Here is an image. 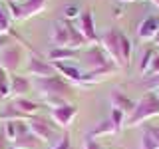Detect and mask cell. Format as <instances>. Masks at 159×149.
Wrapping results in <instances>:
<instances>
[{"instance_id":"cell-1","label":"cell","mask_w":159,"mask_h":149,"mask_svg":"<svg viewBox=\"0 0 159 149\" xmlns=\"http://www.w3.org/2000/svg\"><path fill=\"white\" fill-rule=\"evenodd\" d=\"M159 115V97L155 92H147L145 96H141L139 102H135V109L131 111V115L127 117L125 125L129 127H137L143 121Z\"/></svg>"},{"instance_id":"cell-2","label":"cell","mask_w":159,"mask_h":149,"mask_svg":"<svg viewBox=\"0 0 159 149\" xmlns=\"http://www.w3.org/2000/svg\"><path fill=\"white\" fill-rule=\"evenodd\" d=\"M38 89V93L42 96V99L46 97H66L72 92V84L66 82L62 76H50V78H36L32 84Z\"/></svg>"},{"instance_id":"cell-3","label":"cell","mask_w":159,"mask_h":149,"mask_svg":"<svg viewBox=\"0 0 159 149\" xmlns=\"http://www.w3.org/2000/svg\"><path fill=\"white\" fill-rule=\"evenodd\" d=\"M48 0H24V2H6V12L12 20H28L46 8Z\"/></svg>"},{"instance_id":"cell-4","label":"cell","mask_w":159,"mask_h":149,"mask_svg":"<svg viewBox=\"0 0 159 149\" xmlns=\"http://www.w3.org/2000/svg\"><path fill=\"white\" fill-rule=\"evenodd\" d=\"M102 46H103V52L107 54V58L116 64L117 68H123L125 62L121 58V46H119V30L116 28H109L107 32L102 34Z\"/></svg>"},{"instance_id":"cell-5","label":"cell","mask_w":159,"mask_h":149,"mask_svg":"<svg viewBox=\"0 0 159 149\" xmlns=\"http://www.w3.org/2000/svg\"><path fill=\"white\" fill-rule=\"evenodd\" d=\"M50 115H52V121L56 123L60 129H68L74 123V119L78 115V107L74 103H64V106L58 107H50Z\"/></svg>"},{"instance_id":"cell-6","label":"cell","mask_w":159,"mask_h":149,"mask_svg":"<svg viewBox=\"0 0 159 149\" xmlns=\"http://www.w3.org/2000/svg\"><path fill=\"white\" fill-rule=\"evenodd\" d=\"M28 129H30V133L36 135L42 143H50L58 135V131L52 127V123H48L46 119H42V117H34V115L28 119Z\"/></svg>"},{"instance_id":"cell-7","label":"cell","mask_w":159,"mask_h":149,"mask_svg":"<svg viewBox=\"0 0 159 149\" xmlns=\"http://www.w3.org/2000/svg\"><path fill=\"white\" fill-rule=\"evenodd\" d=\"M116 72H117V66H116L113 62H109L107 66H103V68H98V70H92V72H86V74H84V79H82V88L96 86L98 82L107 79L109 76H113Z\"/></svg>"},{"instance_id":"cell-8","label":"cell","mask_w":159,"mask_h":149,"mask_svg":"<svg viewBox=\"0 0 159 149\" xmlns=\"http://www.w3.org/2000/svg\"><path fill=\"white\" fill-rule=\"evenodd\" d=\"M84 60H86V68L88 72H92V70H98V68H103L107 66L111 60H107V54L103 52L102 48L98 46V44H93V46H89V50H86V54H84Z\"/></svg>"},{"instance_id":"cell-9","label":"cell","mask_w":159,"mask_h":149,"mask_svg":"<svg viewBox=\"0 0 159 149\" xmlns=\"http://www.w3.org/2000/svg\"><path fill=\"white\" fill-rule=\"evenodd\" d=\"M78 30L82 32V36L86 38L88 44H96L98 42V34H96V24H93V14L89 12V10H82V14H80V26Z\"/></svg>"},{"instance_id":"cell-10","label":"cell","mask_w":159,"mask_h":149,"mask_svg":"<svg viewBox=\"0 0 159 149\" xmlns=\"http://www.w3.org/2000/svg\"><path fill=\"white\" fill-rule=\"evenodd\" d=\"M26 72H28V76H36V78H50V76H56V70H54V66L48 62V60H42L40 56H34L32 60H30Z\"/></svg>"},{"instance_id":"cell-11","label":"cell","mask_w":159,"mask_h":149,"mask_svg":"<svg viewBox=\"0 0 159 149\" xmlns=\"http://www.w3.org/2000/svg\"><path fill=\"white\" fill-rule=\"evenodd\" d=\"M54 70H56L58 76H62L66 82H70L72 86H82V79H84V74L80 72L76 66H70L68 62H56L52 64Z\"/></svg>"},{"instance_id":"cell-12","label":"cell","mask_w":159,"mask_h":149,"mask_svg":"<svg viewBox=\"0 0 159 149\" xmlns=\"http://www.w3.org/2000/svg\"><path fill=\"white\" fill-rule=\"evenodd\" d=\"M109 102H111V107L113 109L123 111L127 117L131 115V111L135 109V102H133L131 97H127L123 92H119V89H113V92L109 93Z\"/></svg>"},{"instance_id":"cell-13","label":"cell","mask_w":159,"mask_h":149,"mask_svg":"<svg viewBox=\"0 0 159 149\" xmlns=\"http://www.w3.org/2000/svg\"><path fill=\"white\" fill-rule=\"evenodd\" d=\"M0 66H2L6 72H16L20 66V48L16 46H8L6 50L0 52Z\"/></svg>"},{"instance_id":"cell-14","label":"cell","mask_w":159,"mask_h":149,"mask_svg":"<svg viewBox=\"0 0 159 149\" xmlns=\"http://www.w3.org/2000/svg\"><path fill=\"white\" fill-rule=\"evenodd\" d=\"M157 32H159V18L147 16L137 28V38L143 40V42H153V38H155Z\"/></svg>"},{"instance_id":"cell-15","label":"cell","mask_w":159,"mask_h":149,"mask_svg":"<svg viewBox=\"0 0 159 149\" xmlns=\"http://www.w3.org/2000/svg\"><path fill=\"white\" fill-rule=\"evenodd\" d=\"M32 82L26 78V76H18V74H14V76H10V93L16 97H24L28 92H32Z\"/></svg>"},{"instance_id":"cell-16","label":"cell","mask_w":159,"mask_h":149,"mask_svg":"<svg viewBox=\"0 0 159 149\" xmlns=\"http://www.w3.org/2000/svg\"><path fill=\"white\" fill-rule=\"evenodd\" d=\"M52 44L54 48H68V42H70V34H68V22H56L52 28Z\"/></svg>"},{"instance_id":"cell-17","label":"cell","mask_w":159,"mask_h":149,"mask_svg":"<svg viewBox=\"0 0 159 149\" xmlns=\"http://www.w3.org/2000/svg\"><path fill=\"white\" fill-rule=\"evenodd\" d=\"M76 58H78V50H72V48H52L48 54L50 64L68 62V60H76Z\"/></svg>"},{"instance_id":"cell-18","label":"cell","mask_w":159,"mask_h":149,"mask_svg":"<svg viewBox=\"0 0 159 149\" xmlns=\"http://www.w3.org/2000/svg\"><path fill=\"white\" fill-rule=\"evenodd\" d=\"M42 145L44 143L40 141L36 135H32L30 131L20 133L16 137V141H14V147H18V149H42Z\"/></svg>"},{"instance_id":"cell-19","label":"cell","mask_w":159,"mask_h":149,"mask_svg":"<svg viewBox=\"0 0 159 149\" xmlns=\"http://www.w3.org/2000/svg\"><path fill=\"white\" fill-rule=\"evenodd\" d=\"M0 117L4 119V121H28L30 115H26V113H22L20 109L14 107V103H10V106H6L0 111Z\"/></svg>"},{"instance_id":"cell-20","label":"cell","mask_w":159,"mask_h":149,"mask_svg":"<svg viewBox=\"0 0 159 149\" xmlns=\"http://www.w3.org/2000/svg\"><path fill=\"white\" fill-rule=\"evenodd\" d=\"M113 133H119V129L113 125L111 119H106V121H102L99 125H96L92 131H89V137L96 139V137H99V135H113Z\"/></svg>"},{"instance_id":"cell-21","label":"cell","mask_w":159,"mask_h":149,"mask_svg":"<svg viewBox=\"0 0 159 149\" xmlns=\"http://www.w3.org/2000/svg\"><path fill=\"white\" fill-rule=\"evenodd\" d=\"M14 107L32 117L34 113L40 109V103L38 102H32V99H28V97H16V99H14Z\"/></svg>"},{"instance_id":"cell-22","label":"cell","mask_w":159,"mask_h":149,"mask_svg":"<svg viewBox=\"0 0 159 149\" xmlns=\"http://www.w3.org/2000/svg\"><path fill=\"white\" fill-rule=\"evenodd\" d=\"M68 34H70V42H68V48H72V50H80L82 46H86V38L82 36V32L74 26V24H70L68 22Z\"/></svg>"},{"instance_id":"cell-23","label":"cell","mask_w":159,"mask_h":149,"mask_svg":"<svg viewBox=\"0 0 159 149\" xmlns=\"http://www.w3.org/2000/svg\"><path fill=\"white\" fill-rule=\"evenodd\" d=\"M119 46H121V58L125 62V66L131 62V52H133V44L123 32H119Z\"/></svg>"},{"instance_id":"cell-24","label":"cell","mask_w":159,"mask_h":149,"mask_svg":"<svg viewBox=\"0 0 159 149\" xmlns=\"http://www.w3.org/2000/svg\"><path fill=\"white\" fill-rule=\"evenodd\" d=\"M10 76L8 72L0 66V97H10Z\"/></svg>"},{"instance_id":"cell-25","label":"cell","mask_w":159,"mask_h":149,"mask_svg":"<svg viewBox=\"0 0 159 149\" xmlns=\"http://www.w3.org/2000/svg\"><path fill=\"white\" fill-rule=\"evenodd\" d=\"M4 135L10 143L16 141L18 137V121H4Z\"/></svg>"},{"instance_id":"cell-26","label":"cell","mask_w":159,"mask_h":149,"mask_svg":"<svg viewBox=\"0 0 159 149\" xmlns=\"http://www.w3.org/2000/svg\"><path fill=\"white\" fill-rule=\"evenodd\" d=\"M153 50H143L141 60H139V74H147L149 66H151V60H153Z\"/></svg>"},{"instance_id":"cell-27","label":"cell","mask_w":159,"mask_h":149,"mask_svg":"<svg viewBox=\"0 0 159 149\" xmlns=\"http://www.w3.org/2000/svg\"><path fill=\"white\" fill-rule=\"evenodd\" d=\"M113 121V125H116L119 131L123 129V125H125V121H127V115L123 111H119V109H111V117H109Z\"/></svg>"},{"instance_id":"cell-28","label":"cell","mask_w":159,"mask_h":149,"mask_svg":"<svg viewBox=\"0 0 159 149\" xmlns=\"http://www.w3.org/2000/svg\"><path fill=\"white\" fill-rule=\"evenodd\" d=\"M0 34H10V16L2 4H0Z\"/></svg>"},{"instance_id":"cell-29","label":"cell","mask_w":159,"mask_h":149,"mask_svg":"<svg viewBox=\"0 0 159 149\" xmlns=\"http://www.w3.org/2000/svg\"><path fill=\"white\" fill-rule=\"evenodd\" d=\"M139 147H141V149H159L157 141H155V139H153L151 135H149L147 131H143V135H141V141H139Z\"/></svg>"},{"instance_id":"cell-30","label":"cell","mask_w":159,"mask_h":149,"mask_svg":"<svg viewBox=\"0 0 159 149\" xmlns=\"http://www.w3.org/2000/svg\"><path fill=\"white\" fill-rule=\"evenodd\" d=\"M64 18H66V20H74V18H80V14H82V12H80V8L76 6V4H70V6H66V8H64Z\"/></svg>"},{"instance_id":"cell-31","label":"cell","mask_w":159,"mask_h":149,"mask_svg":"<svg viewBox=\"0 0 159 149\" xmlns=\"http://www.w3.org/2000/svg\"><path fill=\"white\" fill-rule=\"evenodd\" d=\"M52 149H72V139H70L68 133H64L62 139H60V143H58V145H54Z\"/></svg>"},{"instance_id":"cell-32","label":"cell","mask_w":159,"mask_h":149,"mask_svg":"<svg viewBox=\"0 0 159 149\" xmlns=\"http://www.w3.org/2000/svg\"><path fill=\"white\" fill-rule=\"evenodd\" d=\"M147 76H159V56H153L151 66L147 70Z\"/></svg>"},{"instance_id":"cell-33","label":"cell","mask_w":159,"mask_h":149,"mask_svg":"<svg viewBox=\"0 0 159 149\" xmlns=\"http://www.w3.org/2000/svg\"><path fill=\"white\" fill-rule=\"evenodd\" d=\"M84 149H102V147H99V143L96 141V139H92V137H86V139H84Z\"/></svg>"},{"instance_id":"cell-34","label":"cell","mask_w":159,"mask_h":149,"mask_svg":"<svg viewBox=\"0 0 159 149\" xmlns=\"http://www.w3.org/2000/svg\"><path fill=\"white\" fill-rule=\"evenodd\" d=\"M145 131H147L153 139H155L157 145H159V125H149V127H145Z\"/></svg>"},{"instance_id":"cell-35","label":"cell","mask_w":159,"mask_h":149,"mask_svg":"<svg viewBox=\"0 0 159 149\" xmlns=\"http://www.w3.org/2000/svg\"><path fill=\"white\" fill-rule=\"evenodd\" d=\"M8 44H10V38H8V34H0V52L8 48Z\"/></svg>"},{"instance_id":"cell-36","label":"cell","mask_w":159,"mask_h":149,"mask_svg":"<svg viewBox=\"0 0 159 149\" xmlns=\"http://www.w3.org/2000/svg\"><path fill=\"white\" fill-rule=\"evenodd\" d=\"M149 88H155V89H159V76H153L151 79H149V84H147Z\"/></svg>"},{"instance_id":"cell-37","label":"cell","mask_w":159,"mask_h":149,"mask_svg":"<svg viewBox=\"0 0 159 149\" xmlns=\"http://www.w3.org/2000/svg\"><path fill=\"white\" fill-rule=\"evenodd\" d=\"M6 143H8L6 135H4V133H0V149H8V147H6Z\"/></svg>"},{"instance_id":"cell-38","label":"cell","mask_w":159,"mask_h":149,"mask_svg":"<svg viewBox=\"0 0 159 149\" xmlns=\"http://www.w3.org/2000/svg\"><path fill=\"white\" fill-rule=\"evenodd\" d=\"M153 44H155V46H159V32L155 34V38H153Z\"/></svg>"},{"instance_id":"cell-39","label":"cell","mask_w":159,"mask_h":149,"mask_svg":"<svg viewBox=\"0 0 159 149\" xmlns=\"http://www.w3.org/2000/svg\"><path fill=\"white\" fill-rule=\"evenodd\" d=\"M151 2H153V4H155V6L159 8V0H151Z\"/></svg>"},{"instance_id":"cell-40","label":"cell","mask_w":159,"mask_h":149,"mask_svg":"<svg viewBox=\"0 0 159 149\" xmlns=\"http://www.w3.org/2000/svg\"><path fill=\"white\" fill-rule=\"evenodd\" d=\"M121 2H135V0H121Z\"/></svg>"},{"instance_id":"cell-41","label":"cell","mask_w":159,"mask_h":149,"mask_svg":"<svg viewBox=\"0 0 159 149\" xmlns=\"http://www.w3.org/2000/svg\"><path fill=\"white\" fill-rule=\"evenodd\" d=\"M8 149H18V147H14V145H10V147H8Z\"/></svg>"},{"instance_id":"cell-42","label":"cell","mask_w":159,"mask_h":149,"mask_svg":"<svg viewBox=\"0 0 159 149\" xmlns=\"http://www.w3.org/2000/svg\"><path fill=\"white\" fill-rule=\"evenodd\" d=\"M155 93H157V97H159V89H157V92H155Z\"/></svg>"}]
</instances>
